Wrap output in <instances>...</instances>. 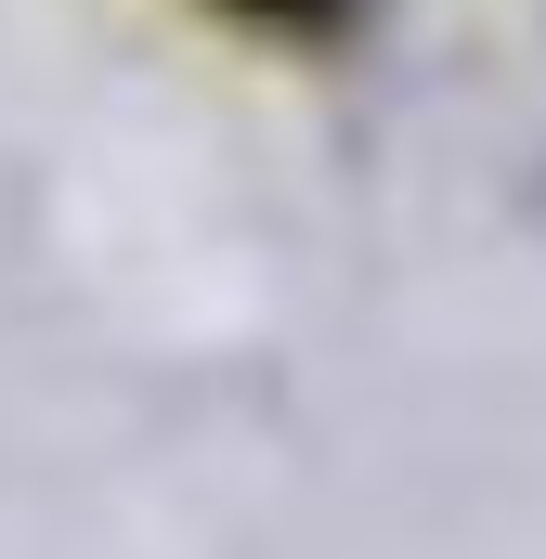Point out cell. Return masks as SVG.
I'll return each mask as SVG.
<instances>
[{"instance_id":"obj_1","label":"cell","mask_w":546,"mask_h":559,"mask_svg":"<svg viewBox=\"0 0 546 559\" xmlns=\"http://www.w3.org/2000/svg\"><path fill=\"white\" fill-rule=\"evenodd\" d=\"M235 13H261V26H325L339 0H235Z\"/></svg>"}]
</instances>
